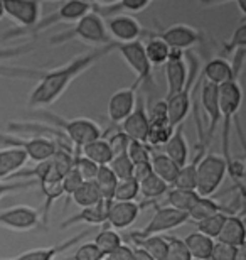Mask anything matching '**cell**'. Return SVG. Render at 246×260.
<instances>
[{
  "label": "cell",
  "mask_w": 246,
  "mask_h": 260,
  "mask_svg": "<svg viewBox=\"0 0 246 260\" xmlns=\"http://www.w3.org/2000/svg\"><path fill=\"white\" fill-rule=\"evenodd\" d=\"M135 247L142 248L145 253L154 258V260H165L167 257V240L162 235L154 237H145V238H132Z\"/></svg>",
  "instance_id": "cell-31"
},
{
  "label": "cell",
  "mask_w": 246,
  "mask_h": 260,
  "mask_svg": "<svg viewBox=\"0 0 246 260\" xmlns=\"http://www.w3.org/2000/svg\"><path fill=\"white\" fill-rule=\"evenodd\" d=\"M174 127L170 125L169 122H164V123H150L149 127V134H147V139H145V144L149 147H164L167 140L170 139V135L174 134Z\"/></svg>",
  "instance_id": "cell-36"
},
{
  "label": "cell",
  "mask_w": 246,
  "mask_h": 260,
  "mask_svg": "<svg viewBox=\"0 0 246 260\" xmlns=\"http://www.w3.org/2000/svg\"><path fill=\"white\" fill-rule=\"evenodd\" d=\"M122 5V12L123 14H137V12H142L150 5V2H145V0H123L120 2Z\"/></svg>",
  "instance_id": "cell-53"
},
{
  "label": "cell",
  "mask_w": 246,
  "mask_h": 260,
  "mask_svg": "<svg viewBox=\"0 0 246 260\" xmlns=\"http://www.w3.org/2000/svg\"><path fill=\"white\" fill-rule=\"evenodd\" d=\"M234 260H246V252H244V247H239L238 252H236V257Z\"/></svg>",
  "instance_id": "cell-56"
},
{
  "label": "cell",
  "mask_w": 246,
  "mask_h": 260,
  "mask_svg": "<svg viewBox=\"0 0 246 260\" xmlns=\"http://www.w3.org/2000/svg\"><path fill=\"white\" fill-rule=\"evenodd\" d=\"M108 168L112 169V173L115 174V178H117L118 181L132 178V174H133V164H132V160L128 159L127 154L118 155V157H113L112 160H110Z\"/></svg>",
  "instance_id": "cell-41"
},
{
  "label": "cell",
  "mask_w": 246,
  "mask_h": 260,
  "mask_svg": "<svg viewBox=\"0 0 246 260\" xmlns=\"http://www.w3.org/2000/svg\"><path fill=\"white\" fill-rule=\"evenodd\" d=\"M236 252H238V248H234L231 245H226V243H221V242H214L209 260H234Z\"/></svg>",
  "instance_id": "cell-46"
},
{
  "label": "cell",
  "mask_w": 246,
  "mask_h": 260,
  "mask_svg": "<svg viewBox=\"0 0 246 260\" xmlns=\"http://www.w3.org/2000/svg\"><path fill=\"white\" fill-rule=\"evenodd\" d=\"M147 115H149L150 123H164V122H169V118H167V103H165V100L155 102L154 105L150 107V112L147 113Z\"/></svg>",
  "instance_id": "cell-48"
},
{
  "label": "cell",
  "mask_w": 246,
  "mask_h": 260,
  "mask_svg": "<svg viewBox=\"0 0 246 260\" xmlns=\"http://www.w3.org/2000/svg\"><path fill=\"white\" fill-rule=\"evenodd\" d=\"M149 39L147 43L144 44V51H145V56H147L150 66H162L167 63V59H169V51L170 48L167 46L164 41L160 38H157L149 30Z\"/></svg>",
  "instance_id": "cell-29"
},
{
  "label": "cell",
  "mask_w": 246,
  "mask_h": 260,
  "mask_svg": "<svg viewBox=\"0 0 246 260\" xmlns=\"http://www.w3.org/2000/svg\"><path fill=\"white\" fill-rule=\"evenodd\" d=\"M187 221H189L187 213L177 211L170 206H157L155 215L152 216V220L142 228V230L133 232L132 235H130V238H145V237L162 235V233H165L169 230L182 226Z\"/></svg>",
  "instance_id": "cell-9"
},
{
  "label": "cell",
  "mask_w": 246,
  "mask_h": 260,
  "mask_svg": "<svg viewBox=\"0 0 246 260\" xmlns=\"http://www.w3.org/2000/svg\"><path fill=\"white\" fill-rule=\"evenodd\" d=\"M241 48H246V22H241L238 25L231 41H229L226 46V49L229 53H234L236 49H241Z\"/></svg>",
  "instance_id": "cell-50"
},
{
  "label": "cell",
  "mask_w": 246,
  "mask_h": 260,
  "mask_svg": "<svg viewBox=\"0 0 246 260\" xmlns=\"http://www.w3.org/2000/svg\"><path fill=\"white\" fill-rule=\"evenodd\" d=\"M0 145H4V149L22 150L27 155V159L34 160L36 164L52 157L57 147H59L54 140L48 137L24 139L19 137L17 134H9V132H0Z\"/></svg>",
  "instance_id": "cell-8"
},
{
  "label": "cell",
  "mask_w": 246,
  "mask_h": 260,
  "mask_svg": "<svg viewBox=\"0 0 246 260\" xmlns=\"http://www.w3.org/2000/svg\"><path fill=\"white\" fill-rule=\"evenodd\" d=\"M43 115H46L56 127L61 128V134L66 135L69 144L75 149H81L83 145L90 144L91 140L99 139L103 135L99 125L95 120H91V118H64L54 115V113H43Z\"/></svg>",
  "instance_id": "cell-5"
},
{
  "label": "cell",
  "mask_w": 246,
  "mask_h": 260,
  "mask_svg": "<svg viewBox=\"0 0 246 260\" xmlns=\"http://www.w3.org/2000/svg\"><path fill=\"white\" fill-rule=\"evenodd\" d=\"M201 105L204 113L209 118L207 130H206V140L207 144L211 142L214 134L221 123V113H219V103H218V86L211 85V83L204 81L201 88Z\"/></svg>",
  "instance_id": "cell-20"
},
{
  "label": "cell",
  "mask_w": 246,
  "mask_h": 260,
  "mask_svg": "<svg viewBox=\"0 0 246 260\" xmlns=\"http://www.w3.org/2000/svg\"><path fill=\"white\" fill-rule=\"evenodd\" d=\"M164 154L174 162L177 168H182L189 162V144L186 140L184 128L182 125L175 127L174 134L170 135V139L167 140L164 145Z\"/></svg>",
  "instance_id": "cell-22"
},
{
  "label": "cell",
  "mask_w": 246,
  "mask_h": 260,
  "mask_svg": "<svg viewBox=\"0 0 246 260\" xmlns=\"http://www.w3.org/2000/svg\"><path fill=\"white\" fill-rule=\"evenodd\" d=\"M71 200L75 205H78L83 210V208L95 206L103 198H101V193H99L98 186L95 184V181H83V184L73 193Z\"/></svg>",
  "instance_id": "cell-30"
},
{
  "label": "cell",
  "mask_w": 246,
  "mask_h": 260,
  "mask_svg": "<svg viewBox=\"0 0 246 260\" xmlns=\"http://www.w3.org/2000/svg\"><path fill=\"white\" fill-rule=\"evenodd\" d=\"M112 203L113 201H108V200H101L99 203H96L95 206H90V208H83L80 213L73 215L67 218L66 221H62V228H67V226H73V225H91V226H96V225H104L107 223V218H108V211L112 208Z\"/></svg>",
  "instance_id": "cell-21"
},
{
  "label": "cell",
  "mask_w": 246,
  "mask_h": 260,
  "mask_svg": "<svg viewBox=\"0 0 246 260\" xmlns=\"http://www.w3.org/2000/svg\"><path fill=\"white\" fill-rule=\"evenodd\" d=\"M115 51V43L108 46H101L90 51L86 54H81L75 58L69 63L62 64L54 70H46V71H19L15 68H0V75H15V76H30L36 78L38 85L34 86V90L29 93V107H49L52 103H56L59 98L64 95L67 88L71 86V83L76 80L78 76H81L83 73H86L90 68H93L96 63H99L104 56L112 54Z\"/></svg>",
  "instance_id": "cell-1"
},
{
  "label": "cell",
  "mask_w": 246,
  "mask_h": 260,
  "mask_svg": "<svg viewBox=\"0 0 246 260\" xmlns=\"http://www.w3.org/2000/svg\"><path fill=\"white\" fill-rule=\"evenodd\" d=\"M186 63H187V70H189V75H187V83H186L184 90L165 100L167 118H169V123L174 128L182 125V122H184L187 118V115H189V112H191V90H192L194 81L197 80V73H199V61L194 54L186 53Z\"/></svg>",
  "instance_id": "cell-6"
},
{
  "label": "cell",
  "mask_w": 246,
  "mask_h": 260,
  "mask_svg": "<svg viewBox=\"0 0 246 260\" xmlns=\"http://www.w3.org/2000/svg\"><path fill=\"white\" fill-rule=\"evenodd\" d=\"M226 160L218 154H204L201 160L197 162L196 169V193L202 198H209L213 193H216L221 186L224 176H226Z\"/></svg>",
  "instance_id": "cell-7"
},
{
  "label": "cell",
  "mask_w": 246,
  "mask_h": 260,
  "mask_svg": "<svg viewBox=\"0 0 246 260\" xmlns=\"http://www.w3.org/2000/svg\"><path fill=\"white\" fill-rule=\"evenodd\" d=\"M140 210H142V206L135 201H130V203L113 201L112 208H110V211H108V218H107L104 226L112 228L115 232L127 230V228H130L135 221H137Z\"/></svg>",
  "instance_id": "cell-19"
},
{
  "label": "cell",
  "mask_w": 246,
  "mask_h": 260,
  "mask_svg": "<svg viewBox=\"0 0 246 260\" xmlns=\"http://www.w3.org/2000/svg\"><path fill=\"white\" fill-rule=\"evenodd\" d=\"M204 78L214 86H221L228 81H234L229 61L224 58H213L204 66Z\"/></svg>",
  "instance_id": "cell-24"
},
{
  "label": "cell",
  "mask_w": 246,
  "mask_h": 260,
  "mask_svg": "<svg viewBox=\"0 0 246 260\" xmlns=\"http://www.w3.org/2000/svg\"><path fill=\"white\" fill-rule=\"evenodd\" d=\"M5 17V12H4V4L0 2V20H2Z\"/></svg>",
  "instance_id": "cell-57"
},
{
  "label": "cell",
  "mask_w": 246,
  "mask_h": 260,
  "mask_svg": "<svg viewBox=\"0 0 246 260\" xmlns=\"http://www.w3.org/2000/svg\"><path fill=\"white\" fill-rule=\"evenodd\" d=\"M150 127V120L147 115V107L142 98H137V105H135L133 112L122 122V132L127 135L130 140H137V142L145 144Z\"/></svg>",
  "instance_id": "cell-17"
},
{
  "label": "cell",
  "mask_w": 246,
  "mask_h": 260,
  "mask_svg": "<svg viewBox=\"0 0 246 260\" xmlns=\"http://www.w3.org/2000/svg\"><path fill=\"white\" fill-rule=\"evenodd\" d=\"M115 51H118L125 63L133 71L135 81L138 83H152V66L144 51L142 41H133L127 44L115 43Z\"/></svg>",
  "instance_id": "cell-11"
},
{
  "label": "cell",
  "mask_w": 246,
  "mask_h": 260,
  "mask_svg": "<svg viewBox=\"0 0 246 260\" xmlns=\"http://www.w3.org/2000/svg\"><path fill=\"white\" fill-rule=\"evenodd\" d=\"M96 245V248L99 250V253L103 255V260L107 255H110L113 250H117V248L123 243V238L120 237L118 232L112 230V228H107L103 226L101 232H98V235L95 237V242H93Z\"/></svg>",
  "instance_id": "cell-34"
},
{
  "label": "cell",
  "mask_w": 246,
  "mask_h": 260,
  "mask_svg": "<svg viewBox=\"0 0 246 260\" xmlns=\"http://www.w3.org/2000/svg\"><path fill=\"white\" fill-rule=\"evenodd\" d=\"M243 91L238 81H228L224 85L218 86V103H219V113H221V123H223V155L221 157L229 164L233 160L231 152H229V137H231V118L238 113L241 107Z\"/></svg>",
  "instance_id": "cell-2"
},
{
  "label": "cell",
  "mask_w": 246,
  "mask_h": 260,
  "mask_svg": "<svg viewBox=\"0 0 246 260\" xmlns=\"http://www.w3.org/2000/svg\"><path fill=\"white\" fill-rule=\"evenodd\" d=\"M157 38H160L170 49L186 51L189 48H194L197 43H201L202 36L197 29L187 24H172L169 27L159 32H152Z\"/></svg>",
  "instance_id": "cell-15"
},
{
  "label": "cell",
  "mask_w": 246,
  "mask_h": 260,
  "mask_svg": "<svg viewBox=\"0 0 246 260\" xmlns=\"http://www.w3.org/2000/svg\"><path fill=\"white\" fill-rule=\"evenodd\" d=\"M4 4V12L14 22L20 25V29H30L41 20V4L39 2H24V0H7Z\"/></svg>",
  "instance_id": "cell-16"
},
{
  "label": "cell",
  "mask_w": 246,
  "mask_h": 260,
  "mask_svg": "<svg viewBox=\"0 0 246 260\" xmlns=\"http://www.w3.org/2000/svg\"><path fill=\"white\" fill-rule=\"evenodd\" d=\"M233 54V61L229 63L231 66V71H233V78L234 81H238L239 75H241L243 68H244V59H246V48H241V49H236Z\"/></svg>",
  "instance_id": "cell-51"
},
{
  "label": "cell",
  "mask_w": 246,
  "mask_h": 260,
  "mask_svg": "<svg viewBox=\"0 0 246 260\" xmlns=\"http://www.w3.org/2000/svg\"><path fill=\"white\" fill-rule=\"evenodd\" d=\"M226 213H218V215L214 216H209L206 218V220H201L196 223V228L199 233H202V235H206L207 238H211V240H214V238H218L219 232H221L223 228V223L224 220H226Z\"/></svg>",
  "instance_id": "cell-39"
},
{
  "label": "cell",
  "mask_w": 246,
  "mask_h": 260,
  "mask_svg": "<svg viewBox=\"0 0 246 260\" xmlns=\"http://www.w3.org/2000/svg\"><path fill=\"white\" fill-rule=\"evenodd\" d=\"M164 68H165V83H167V95H165L167 100V98L181 93L187 83L189 70H187V63H186V51L170 49L169 59H167Z\"/></svg>",
  "instance_id": "cell-13"
},
{
  "label": "cell",
  "mask_w": 246,
  "mask_h": 260,
  "mask_svg": "<svg viewBox=\"0 0 246 260\" xmlns=\"http://www.w3.org/2000/svg\"><path fill=\"white\" fill-rule=\"evenodd\" d=\"M218 242L226 243L234 248L244 247V221L241 216L228 215L223 223V228L218 235Z\"/></svg>",
  "instance_id": "cell-23"
},
{
  "label": "cell",
  "mask_w": 246,
  "mask_h": 260,
  "mask_svg": "<svg viewBox=\"0 0 246 260\" xmlns=\"http://www.w3.org/2000/svg\"><path fill=\"white\" fill-rule=\"evenodd\" d=\"M140 86L138 81H133V85L120 88L110 96L108 100V118L115 125H122V122L133 112L137 105V88Z\"/></svg>",
  "instance_id": "cell-14"
},
{
  "label": "cell",
  "mask_w": 246,
  "mask_h": 260,
  "mask_svg": "<svg viewBox=\"0 0 246 260\" xmlns=\"http://www.w3.org/2000/svg\"><path fill=\"white\" fill-rule=\"evenodd\" d=\"M107 140H108V145H110V150H112V155H113V157H118V155L127 154L130 139L122 132V130L115 132V134L112 135V137L107 139Z\"/></svg>",
  "instance_id": "cell-44"
},
{
  "label": "cell",
  "mask_w": 246,
  "mask_h": 260,
  "mask_svg": "<svg viewBox=\"0 0 246 260\" xmlns=\"http://www.w3.org/2000/svg\"><path fill=\"white\" fill-rule=\"evenodd\" d=\"M133 253H135V260H154V258H152V257L149 255V253H145V252L142 250V248H137V247H135V248H133Z\"/></svg>",
  "instance_id": "cell-55"
},
{
  "label": "cell",
  "mask_w": 246,
  "mask_h": 260,
  "mask_svg": "<svg viewBox=\"0 0 246 260\" xmlns=\"http://www.w3.org/2000/svg\"><path fill=\"white\" fill-rule=\"evenodd\" d=\"M41 226V215L32 206H10L0 211V228L12 232H29Z\"/></svg>",
  "instance_id": "cell-12"
},
{
  "label": "cell",
  "mask_w": 246,
  "mask_h": 260,
  "mask_svg": "<svg viewBox=\"0 0 246 260\" xmlns=\"http://www.w3.org/2000/svg\"><path fill=\"white\" fill-rule=\"evenodd\" d=\"M95 184L98 186L99 193H101L103 200H108V201H113V193H115V188H117V183L118 179L115 178V174L112 173V169L108 166H98V171H96V176H95Z\"/></svg>",
  "instance_id": "cell-35"
},
{
  "label": "cell",
  "mask_w": 246,
  "mask_h": 260,
  "mask_svg": "<svg viewBox=\"0 0 246 260\" xmlns=\"http://www.w3.org/2000/svg\"><path fill=\"white\" fill-rule=\"evenodd\" d=\"M104 25H107L110 39L117 44H127L133 43V41H140L149 34V30L142 27V24L133 15L128 14L113 15V17L104 20Z\"/></svg>",
  "instance_id": "cell-10"
},
{
  "label": "cell",
  "mask_w": 246,
  "mask_h": 260,
  "mask_svg": "<svg viewBox=\"0 0 246 260\" xmlns=\"http://www.w3.org/2000/svg\"><path fill=\"white\" fill-rule=\"evenodd\" d=\"M223 210L224 208L219 205V203L211 200V198H202L201 196L196 201V205L192 206V210L187 213V216H189V221L197 223L201 220H206V218H209V216L218 215V213H224Z\"/></svg>",
  "instance_id": "cell-33"
},
{
  "label": "cell",
  "mask_w": 246,
  "mask_h": 260,
  "mask_svg": "<svg viewBox=\"0 0 246 260\" xmlns=\"http://www.w3.org/2000/svg\"><path fill=\"white\" fill-rule=\"evenodd\" d=\"M80 150H81L83 157H86L88 160H91V162L96 164V166H108L110 160L113 159L112 150H110V145H108V140L104 135H101L99 139L91 140L90 144L83 145Z\"/></svg>",
  "instance_id": "cell-25"
},
{
  "label": "cell",
  "mask_w": 246,
  "mask_h": 260,
  "mask_svg": "<svg viewBox=\"0 0 246 260\" xmlns=\"http://www.w3.org/2000/svg\"><path fill=\"white\" fill-rule=\"evenodd\" d=\"M150 168H152V173H154L160 181H164L167 186L174 184L177 173H179V168H177L165 154H159V152L152 154Z\"/></svg>",
  "instance_id": "cell-26"
},
{
  "label": "cell",
  "mask_w": 246,
  "mask_h": 260,
  "mask_svg": "<svg viewBox=\"0 0 246 260\" xmlns=\"http://www.w3.org/2000/svg\"><path fill=\"white\" fill-rule=\"evenodd\" d=\"M152 174V168H150V162L149 164H137L133 166V174L132 178L137 181V183H142L144 179H147L149 176Z\"/></svg>",
  "instance_id": "cell-54"
},
{
  "label": "cell",
  "mask_w": 246,
  "mask_h": 260,
  "mask_svg": "<svg viewBox=\"0 0 246 260\" xmlns=\"http://www.w3.org/2000/svg\"><path fill=\"white\" fill-rule=\"evenodd\" d=\"M38 186L34 179L30 181H17V183H4L0 181V198H4L5 194L9 193H15V191H25V189H30Z\"/></svg>",
  "instance_id": "cell-47"
},
{
  "label": "cell",
  "mask_w": 246,
  "mask_h": 260,
  "mask_svg": "<svg viewBox=\"0 0 246 260\" xmlns=\"http://www.w3.org/2000/svg\"><path fill=\"white\" fill-rule=\"evenodd\" d=\"M204 150L206 147H199L196 157L192 162H187L186 166H182L177 173V178L174 181V189H184V191H196V184H197V178H196V169H197V162L201 160L204 155Z\"/></svg>",
  "instance_id": "cell-27"
},
{
  "label": "cell",
  "mask_w": 246,
  "mask_h": 260,
  "mask_svg": "<svg viewBox=\"0 0 246 260\" xmlns=\"http://www.w3.org/2000/svg\"><path fill=\"white\" fill-rule=\"evenodd\" d=\"M32 49H34V44H30V43L12 46V48H0V61L10 59V58H19V56L30 53Z\"/></svg>",
  "instance_id": "cell-49"
},
{
  "label": "cell",
  "mask_w": 246,
  "mask_h": 260,
  "mask_svg": "<svg viewBox=\"0 0 246 260\" xmlns=\"http://www.w3.org/2000/svg\"><path fill=\"white\" fill-rule=\"evenodd\" d=\"M138 189H140V194H142L145 200H157V198L167 194V191L170 188L152 173L147 179L138 183Z\"/></svg>",
  "instance_id": "cell-37"
},
{
  "label": "cell",
  "mask_w": 246,
  "mask_h": 260,
  "mask_svg": "<svg viewBox=\"0 0 246 260\" xmlns=\"http://www.w3.org/2000/svg\"><path fill=\"white\" fill-rule=\"evenodd\" d=\"M167 203L170 208H174L177 211L182 213H189L192 210V206L196 205V201L199 200V196L196 191H184V189H169L167 191Z\"/></svg>",
  "instance_id": "cell-32"
},
{
  "label": "cell",
  "mask_w": 246,
  "mask_h": 260,
  "mask_svg": "<svg viewBox=\"0 0 246 260\" xmlns=\"http://www.w3.org/2000/svg\"><path fill=\"white\" fill-rule=\"evenodd\" d=\"M167 240V257L165 260H192L184 240L177 237H165Z\"/></svg>",
  "instance_id": "cell-42"
},
{
  "label": "cell",
  "mask_w": 246,
  "mask_h": 260,
  "mask_svg": "<svg viewBox=\"0 0 246 260\" xmlns=\"http://www.w3.org/2000/svg\"><path fill=\"white\" fill-rule=\"evenodd\" d=\"M128 159L132 160L133 166L137 164H149L152 157V149L147 144L137 142V140H130L128 149H127Z\"/></svg>",
  "instance_id": "cell-40"
},
{
  "label": "cell",
  "mask_w": 246,
  "mask_h": 260,
  "mask_svg": "<svg viewBox=\"0 0 246 260\" xmlns=\"http://www.w3.org/2000/svg\"><path fill=\"white\" fill-rule=\"evenodd\" d=\"M140 194V189H138V183L135 181L133 178H128V179H120L117 183V188H115V193H113V201H118V203H130V201H135L137 196Z\"/></svg>",
  "instance_id": "cell-38"
},
{
  "label": "cell",
  "mask_w": 246,
  "mask_h": 260,
  "mask_svg": "<svg viewBox=\"0 0 246 260\" xmlns=\"http://www.w3.org/2000/svg\"><path fill=\"white\" fill-rule=\"evenodd\" d=\"M76 38L81 39V41H86V43L98 44L99 48L113 43L108 36L107 25H104V19H101L95 12L86 14L85 17L76 20L71 29H67V30H64V32L54 36V38L51 39V44L52 46L62 44V43H67V41H71V39H76Z\"/></svg>",
  "instance_id": "cell-3"
},
{
  "label": "cell",
  "mask_w": 246,
  "mask_h": 260,
  "mask_svg": "<svg viewBox=\"0 0 246 260\" xmlns=\"http://www.w3.org/2000/svg\"><path fill=\"white\" fill-rule=\"evenodd\" d=\"M104 260H135L133 247L127 245V243H122L117 250H113L110 255L104 257Z\"/></svg>",
  "instance_id": "cell-52"
},
{
  "label": "cell",
  "mask_w": 246,
  "mask_h": 260,
  "mask_svg": "<svg viewBox=\"0 0 246 260\" xmlns=\"http://www.w3.org/2000/svg\"><path fill=\"white\" fill-rule=\"evenodd\" d=\"M184 243L191 253L192 260H209V257H211L214 240L207 238L206 235H202V233H199V232L189 233V235L184 238Z\"/></svg>",
  "instance_id": "cell-28"
},
{
  "label": "cell",
  "mask_w": 246,
  "mask_h": 260,
  "mask_svg": "<svg viewBox=\"0 0 246 260\" xmlns=\"http://www.w3.org/2000/svg\"><path fill=\"white\" fill-rule=\"evenodd\" d=\"M83 184V178L80 176V173L75 169V168H71L67 173L64 174V178L61 179V186H62V193H64L67 196V201L71 200V196L73 193L80 188V186Z\"/></svg>",
  "instance_id": "cell-43"
},
{
  "label": "cell",
  "mask_w": 246,
  "mask_h": 260,
  "mask_svg": "<svg viewBox=\"0 0 246 260\" xmlns=\"http://www.w3.org/2000/svg\"><path fill=\"white\" fill-rule=\"evenodd\" d=\"M73 260H103V255L99 253L95 243L86 242V243H81V245L76 248Z\"/></svg>",
  "instance_id": "cell-45"
},
{
  "label": "cell",
  "mask_w": 246,
  "mask_h": 260,
  "mask_svg": "<svg viewBox=\"0 0 246 260\" xmlns=\"http://www.w3.org/2000/svg\"><path fill=\"white\" fill-rule=\"evenodd\" d=\"M93 9V4L88 2H66L61 4L54 12H51L49 15H46L44 19H41L34 27L30 29H14L9 34H5V39H14V38H22V36H36L43 30L49 29L51 25L61 24V22H73L80 20L81 17H85L86 14H90Z\"/></svg>",
  "instance_id": "cell-4"
},
{
  "label": "cell",
  "mask_w": 246,
  "mask_h": 260,
  "mask_svg": "<svg viewBox=\"0 0 246 260\" xmlns=\"http://www.w3.org/2000/svg\"><path fill=\"white\" fill-rule=\"evenodd\" d=\"M93 230H83L78 235L67 238L62 243H57V245L52 247H41V248H32V250L22 252L20 255L14 257V258H5V260H54L56 257H59L61 253H64L66 250H69L71 247H75L76 243H80L85 240L86 237H90Z\"/></svg>",
  "instance_id": "cell-18"
}]
</instances>
